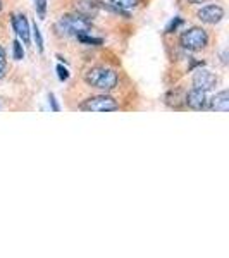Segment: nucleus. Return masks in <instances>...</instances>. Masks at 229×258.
<instances>
[{
    "mask_svg": "<svg viewBox=\"0 0 229 258\" xmlns=\"http://www.w3.org/2000/svg\"><path fill=\"white\" fill-rule=\"evenodd\" d=\"M55 31L61 36H80L91 31V23L85 16H64L55 24Z\"/></svg>",
    "mask_w": 229,
    "mask_h": 258,
    "instance_id": "obj_1",
    "label": "nucleus"
},
{
    "mask_svg": "<svg viewBox=\"0 0 229 258\" xmlns=\"http://www.w3.org/2000/svg\"><path fill=\"white\" fill-rule=\"evenodd\" d=\"M85 81L88 83L90 86L97 88V90L109 91V90H114L116 85H118V74H116L112 69L93 68V69L86 71Z\"/></svg>",
    "mask_w": 229,
    "mask_h": 258,
    "instance_id": "obj_2",
    "label": "nucleus"
},
{
    "mask_svg": "<svg viewBox=\"0 0 229 258\" xmlns=\"http://www.w3.org/2000/svg\"><path fill=\"white\" fill-rule=\"evenodd\" d=\"M207 43H209V36L202 28H190L188 31H185L181 35V45L186 50H193V52L195 50H202Z\"/></svg>",
    "mask_w": 229,
    "mask_h": 258,
    "instance_id": "obj_3",
    "label": "nucleus"
},
{
    "mask_svg": "<svg viewBox=\"0 0 229 258\" xmlns=\"http://www.w3.org/2000/svg\"><path fill=\"white\" fill-rule=\"evenodd\" d=\"M118 109V102L107 95H97V97H91L81 103V110L86 112H112Z\"/></svg>",
    "mask_w": 229,
    "mask_h": 258,
    "instance_id": "obj_4",
    "label": "nucleus"
},
{
    "mask_svg": "<svg viewBox=\"0 0 229 258\" xmlns=\"http://www.w3.org/2000/svg\"><path fill=\"white\" fill-rule=\"evenodd\" d=\"M215 83H217V78H215V74L209 69H198L193 76V86L203 91L212 90L215 86Z\"/></svg>",
    "mask_w": 229,
    "mask_h": 258,
    "instance_id": "obj_5",
    "label": "nucleus"
},
{
    "mask_svg": "<svg viewBox=\"0 0 229 258\" xmlns=\"http://www.w3.org/2000/svg\"><path fill=\"white\" fill-rule=\"evenodd\" d=\"M224 18V11L219 6H205L198 11V19L207 24H215Z\"/></svg>",
    "mask_w": 229,
    "mask_h": 258,
    "instance_id": "obj_6",
    "label": "nucleus"
},
{
    "mask_svg": "<svg viewBox=\"0 0 229 258\" xmlns=\"http://www.w3.org/2000/svg\"><path fill=\"white\" fill-rule=\"evenodd\" d=\"M186 105L193 110H202L207 107V95L203 90H198V88H193L186 95Z\"/></svg>",
    "mask_w": 229,
    "mask_h": 258,
    "instance_id": "obj_7",
    "label": "nucleus"
},
{
    "mask_svg": "<svg viewBox=\"0 0 229 258\" xmlns=\"http://www.w3.org/2000/svg\"><path fill=\"white\" fill-rule=\"evenodd\" d=\"M12 24H14V30L18 33L19 38L23 40V43L24 45L30 43V24H28V19L23 14H18L12 19Z\"/></svg>",
    "mask_w": 229,
    "mask_h": 258,
    "instance_id": "obj_8",
    "label": "nucleus"
},
{
    "mask_svg": "<svg viewBox=\"0 0 229 258\" xmlns=\"http://www.w3.org/2000/svg\"><path fill=\"white\" fill-rule=\"evenodd\" d=\"M210 109L215 112H227L229 110V93L226 90L220 91V93H217L214 98H212Z\"/></svg>",
    "mask_w": 229,
    "mask_h": 258,
    "instance_id": "obj_9",
    "label": "nucleus"
},
{
    "mask_svg": "<svg viewBox=\"0 0 229 258\" xmlns=\"http://www.w3.org/2000/svg\"><path fill=\"white\" fill-rule=\"evenodd\" d=\"M110 2L119 9H131V7H136L138 0H110Z\"/></svg>",
    "mask_w": 229,
    "mask_h": 258,
    "instance_id": "obj_10",
    "label": "nucleus"
},
{
    "mask_svg": "<svg viewBox=\"0 0 229 258\" xmlns=\"http://www.w3.org/2000/svg\"><path fill=\"white\" fill-rule=\"evenodd\" d=\"M78 40L83 41V43H88V45H102V38H93V36H88V33L86 35H80V36H76Z\"/></svg>",
    "mask_w": 229,
    "mask_h": 258,
    "instance_id": "obj_11",
    "label": "nucleus"
},
{
    "mask_svg": "<svg viewBox=\"0 0 229 258\" xmlns=\"http://www.w3.org/2000/svg\"><path fill=\"white\" fill-rule=\"evenodd\" d=\"M35 7H36V12L41 19L45 18V12H47V0H35Z\"/></svg>",
    "mask_w": 229,
    "mask_h": 258,
    "instance_id": "obj_12",
    "label": "nucleus"
},
{
    "mask_svg": "<svg viewBox=\"0 0 229 258\" xmlns=\"http://www.w3.org/2000/svg\"><path fill=\"white\" fill-rule=\"evenodd\" d=\"M12 45H14V59H16V60H21V59H23V57H24L23 45H21V41H18V40H16Z\"/></svg>",
    "mask_w": 229,
    "mask_h": 258,
    "instance_id": "obj_13",
    "label": "nucleus"
},
{
    "mask_svg": "<svg viewBox=\"0 0 229 258\" xmlns=\"http://www.w3.org/2000/svg\"><path fill=\"white\" fill-rule=\"evenodd\" d=\"M33 35H35V41H36V45H38V50L43 52V38H41V33L36 24H35V30H33Z\"/></svg>",
    "mask_w": 229,
    "mask_h": 258,
    "instance_id": "obj_14",
    "label": "nucleus"
},
{
    "mask_svg": "<svg viewBox=\"0 0 229 258\" xmlns=\"http://www.w3.org/2000/svg\"><path fill=\"white\" fill-rule=\"evenodd\" d=\"M57 73H59V80L61 81H66L69 78V73L66 68H62V66H57Z\"/></svg>",
    "mask_w": 229,
    "mask_h": 258,
    "instance_id": "obj_15",
    "label": "nucleus"
},
{
    "mask_svg": "<svg viewBox=\"0 0 229 258\" xmlns=\"http://www.w3.org/2000/svg\"><path fill=\"white\" fill-rule=\"evenodd\" d=\"M181 23H183V19H181V18H176V19H174L173 23H170L169 26H167V33H173V31H176V30H178V26H180Z\"/></svg>",
    "mask_w": 229,
    "mask_h": 258,
    "instance_id": "obj_16",
    "label": "nucleus"
},
{
    "mask_svg": "<svg viewBox=\"0 0 229 258\" xmlns=\"http://www.w3.org/2000/svg\"><path fill=\"white\" fill-rule=\"evenodd\" d=\"M4 68H6V52H4V48L0 47V74H2Z\"/></svg>",
    "mask_w": 229,
    "mask_h": 258,
    "instance_id": "obj_17",
    "label": "nucleus"
},
{
    "mask_svg": "<svg viewBox=\"0 0 229 258\" xmlns=\"http://www.w3.org/2000/svg\"><path fill=\"white\" fill-rule=\"evenodd\" d=\"M48 100H50V103H52L53 112H59V105H57V102H55V97H53V95H50Z\"/></svg>",
    "mask_w": 229,
    "mask_h": 258,
    "instance_id": "obj_18",
    "label": "nucleus"
},
{
    "mask_svg": "<svg viewBox=\"0 0 229 258\" xmlns=\"http://www.w3.org/2000/svg\"><path fill=\"white\" fill-rule=\"evenodd\" d=\"M190 2H193V4H202L203 0H190Z\"/></svg>",
    "mask_w": 229,
    "mask_h": 258,
    "instance_id": "obj_19",
    "label": "nucleus"
},
{
    "mask_svg": "<svg viewBox=\"0 0 229 258\" xmlns=\"http://www.w3.org/2000/svg\"><path fill=\"white\" fill-rule=\"evenodd\" d=\"M0 11H2V0H0Z\"/></svg>",
    "mask_w": 229,
    "mask_h": 258,
    "instance_id": "obj_20",
    "label": "nucleus"
}]
</instances>
